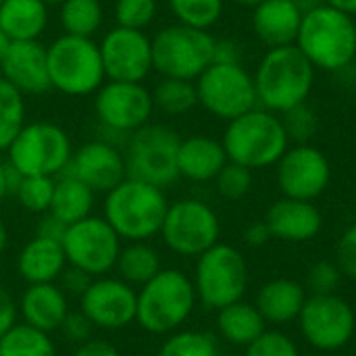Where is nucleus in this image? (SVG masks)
<instances>
[{
	"instance_id": "nucleus-1",
	"label": "nucleus",
	"mask_w": 356,
	"mask_h": 356,
	"mask_svg": "<svg viewBox=\"0 0 356 356\" xmlns=\"http://www.w3.org/2000/svg\"><path fill=\"white\" fill-rule=\"evenodd\" d=\"M315 71L296 46L269 48L252 75L259 106L284 115L307 102L315 86Z\"/></svg>"
},
{
	"instance_id": "nucleus-2",
	"label": "nucleus",
	"mask_w": 356,
	"mask_h": 356,
	"mask_svg": "<svg viewBox=\"0 0 356 356\" xmlns=\"http://www.w3.org/2000/svg\"><path fill=\"white\" fill-rule=\"evenodd\" d=\"M169 211L165 190L125 177L117 188L104 194V219L121 240L148 242L161 234Z\"/></svg>"
},
{
	"instance_id": "nucleus-3",
	"label": "nucleus",
	"mask_w": 356,
	"mask_h": 356,
	"mask_svg": "<svg viewBox=\"0 0 356 356\" xmlns=\"http://www.w3.org/2000/svg\"><path fill=\"white\" fill-rule=\"evenodd\" d=\"M294 46L315 69L342 73L356 58L355 17L323 4L302 17Z\"/></svg>"
},
{
	"instance_id": "nucleus-4",
	"label": "nucleus",
	"mask_w": 356,
	"mask_h": 356,
	"mask_svg": "<svg viewBox=\"0 0 356 356\" xmlns=\"http://www.w3.org/2000/svg\"><path fill=\"white\" fill-rule=\"evenodd\" d=\"M221 144L227 161L238 163L250 171L277 165L290 148V140L280 115L261 106L227 121Z\"/></svg>"
},
{
	"instance_id": "nucleus-5",
	"label": "nucleus",
	"mask_w": 356,
	"mask_h": 356,
	"mask_svg": "<svg viewBox=\"0 0 356 356\" xmlns=\"http://www.w3.org/2000/svg\"><path fill=\"white\" fill-rule=\"evenodd\" d=\"M192 277L179 269H161L138 290L136 323L154 336H169L192 317L196 307Z\"/></svg>"
},
{
	"instance_id": "nucleus-6",
	"label": "nucleus",
	"mask_w": 356,
	"mask_h": 356,
	"mask_svg": "<svg viewBox=\"0 0 356 356\" xmlns=\"http://www.w3.org/2000/svg\"><path fill=\"white\" fill-rule=\"evenodd\" d=\"M48 48L50 86L67 96H90L106 81L98 42L94 38L58 35Z\"/></svg>"
},
{
	"instance_id": "nucleus-7",
	"label": "nucleus",
	"mask_w": 356,
	"mask_h": 356,
	"mask_svg": "<svg viewBox=\"0 0 356 356\" xmlns=\"http://www.w3.org/2000/svg\"><path fill=\"white\" fill-rule=\"evenodd\" d=\"M73 156L71 138L50 121L25 123L6 148V163L23 177L63 175Z\"/></svg>"
},
{
	"instance_id": "nucleus-8",
	"label": "nucleus",
	"mask_w": 356,
	"mask_h": 356,
	"mask_svg": "<svg viewBox=\"0 0 356 356\" xmlns=\"http://www.w3.org/2000/svg\"><path fill=\"white\" fill-rule=\"evenodd\" d=\"M198 302L209 311H221L244 298L248 288V265L232 244H215L196 259L192 277Z\"/></svg>"
},
{
	"instance_id": "nucleus-9",
	"label": "nucleus",
	"mask_w": 356,
	"mask_h": 356,
	"mask_svg": "<svg viewBox=\"0 0 356 356\" xmlns=\"http://www.w3.org/2000/svg\"><path fill=\"white\" fill-rule=\"evenodd\" d=\"M152 67L163 77L196 81L213 65L215 38L181 23L159 29L152 38Z\"/></svg>"
},
{
	"instance_id": "nucleus-10",
	"label": "nucleus",
	"mask_w": 356,
	"mask_h": 356,
	"mask_svg": "<svg viewBox=\"0 0 356 356\" xmlns=\"http://www.w3.org/2000/svg\"><path fill=\"white\" fill-rule=\"evenodd\" d=\"M181 138L175 129L148 123L134 131L127 140L125 169L127 177L152 184L161 190L173 186L179 179L177 171V152H179Z\"/></svg>"
},
{
	"instance_id": "nucleus-11",
	"label": "nucleus",
	"mask_w": 356,
	"mask_h": 356,
	"mask_svg": "<svg viewBox=\"0 0 356 356\" xmlns=\"http://www.w3.org/2000/svg\"><path fill=\"white\" fill-rule=\"evenodd\" d=\"M159 236L171 252L198 259L202 252L219 244L221 223L207 202L198 198H184L169 204Z\"/></svg>"
},
{
	"instance_id": "nucleus-12",
	"label": "nucleus",
	"mask_w": 356,
	"mask_h": 356,
	"mask_svg": "<svg viewBox=\"0 0 356 356\" xmlns=\"http://www.w3.org/2000/svg\"><path fill=\"white\" fill-rule=\"evenodd\" d=\"M194 83L198 104L217 119L232 121L259 106L254 77L242 65L213 63Z\"/></svg>"
},
{
	"instance_id": "nucleus-13",
	"label": "nucleus",
	"mask_w": 356,
	"mask_h": 356,
	"mask_svg": "<svg viewBox=\"0 0 356 356\" xmlns=\"http://www.w3.org/2000/svg\"><path fill=\"white\" fill-rule=\"evenodd\" d=\"M60 244L67 265L83 271L92 280L111 273L121 252V238L104 217L94 215L69 225Z\"/></svg>"
},
{
	"instance_id": "nucleus-14",
	"label": "nucleus",
	"mask_w": 356,
	"mask_h": 356,
	"mask_svg": "<svg viewBox=\"0 0 356 356\" xmlns=\"http://www.w3.org/2000/svg\"><path fill=\"white\" fill-rule=\"evenodd\" d=\"M298 327L313 348L334 353L355 336V309L338 294H311L298 315Z\"/></svg>"
},
{
	"instance_id": "nucleus-15",
	"label": "nucleus",
	"mask_w": 356,
	"mask_h": 356,
	"mask_svg": "<svg viewBox=\"0 0 356 356\" xmlns=\"http://www.w3.org/2000/svg\"><path fill=\"white\" fill-rule=\"evenodd\" d=\"M152 111V92L144 83L104 81L94 94V113L100 125L115 134L131 136L150 123Z\"/></svg>"
},
{
	"instance_id": "nucleus-16",
	"label": "nucleus",
	"mask_w": 356,
	"mask_h": 356,
	"mask_svg": "<svg viewBox=\"0 0 356 356\" xmlns=\"http://www.w3.org/2000/svg\"><path fill=\"white\" fill-rule=\"evenodd\" d=\"M277 186L284 198L309 200L319 198L332 181V165L325 152L313 144H294L275 165Z\"/></svg>"
},
{
	"instance_id": "nucleus-17",
	"label": "nucleus",
	"mask_w": 356,
	"mask_h": 356,
	"mask_svg": "<svg viewBox=\"0 0 356 356\" xmlns=\"http://www.w3.org/2000/svg\"><path fill=\"white\" fill-rule=\"evenodd\" d=\"M79 311L98 330H123L136 321L138 290L119 277H94L79 296Z\"/></svg>"
},
{
	"instance_id": "nucleus-18",
	"label": "nucleus",
	"mask_w": 356,
	"mask_h": 356,
	"mask_svg": "<svg viewBox=\"0 0 356 356\" xmlns=\"http://www.w3.org/2000/svg\"><path fill=\"white\" fill-rule=\"evenodd\" d=\"M98 48L108 81L144 83L150 71H154L152 42L144 31L117 25L104 33Z\"/></svg>"
},
{
	"instance_id": "nucleus-19",
	"label": "nucleus",
	"mask_w": 356,
	"mask_h": 356,
	"mask_svg": "<svg viewBox=\"0 0 356 356\" xmlns=\"http://www.w3.org/2000/svg\"><path fill=\"white\" fill-rule=\"evenodd\" d=\"M65 173L77 177L96 194H108L127 177L125 156L113 142L90 140L77 150H73Z\"/></svg>"
},
{
	"instance_id": "nucleus-20",
	"label": "nucleus",
	"mask_w": 356,
	"mask_h": 356,
	"mask_svg": "<svg viewBox=\"0 0 356 356\" xmlns=\"http://www.w3.org/2000/svg\"><path fill=\"white\" fill-rule=\"evenodd\" d=\"M0 77L23 96L48 92L52 88L48 73V48L40 40L13 42L0 63Z\"/></svg>"
},
{
	"instance_id": "nucleus-21",
	"label": "nucleus",
	"mask_w": 356,
	"mask_h": 356,
	"mask_svg": "<svg viewBox=\"0 0 356 356\" xmlns=\"http://www.w3.org/2000/svg\"><path fill=\"white\" fill-rule=\"evenodd\" d=\"M263 221L271 236L284 242H309L323 227L321 211L313 202L296 198H280L273 202Z\"/></svg>"
},
{
	"instance_id": "nucleus-22",
	"label": "nucleus",
	"mask_w": 356,
	"mask_h": 356,
	"mask_svg": "<svg viewBox=\"0 0 356 356\" xmlns=\"http://www.w3.org/2000/svg\"><path fill=\"white\" fill-rule=\"evenodd\" d=\"M302 17L294 0H263L252 8V31L269 48L294 46Z\"/></svg>"
},
{
	"instance_id": "nucleus-23",
	"label": "nucleus",
	"mask_w": 356,
	"mask_h": 356,
	"mask_svg": "<svg viewBox=\"0 0 356 356\" xmlns=\"http://www.w3.org/2000/svg\"><path fill=\"white\" fill-rule=\"evenodd\" d=\"M69 311L71 309H69L67 294L60 290L58 284L27 286V290L19 300L21 321L46 334L58 332Z\"/></svg>"
},
{
	"instance_id": "nucleus-24",
	"label": "nucleus",
	"mask_w": 356,
	"mask_h": 356,
	"mask_svg": "<svg viewBox=\"0 0 356 356\" xmlns=\"http://www.w3.org/2000/svg\"><path fill=\"white\" fill-rule=\"evenodd\" d=\"M225 163H227V154L221 140L209 136H190L184 138L179 144L177 171L179 177L188 181L194 184L215 181V177L225 167Z\"/></svg>"
},
{
	"instance_id": "nucleus-25",
	"label": "nucleus",
	"mask_w": 356,
	"mask_h": 356,
	"mask_svg": "<svg viewBox=\"0 0 356 356\" xmlns=\"http://www.w3.org/2000/svg\"><path fill=\"white\" fill-rule=\"evenodd\" d=\"M67 269V257L58 240L33 236L17 257V271L27 286L56 284Z\"/></svg>"
},
{
	"instance_id": "nucleus-26",
	"label": "nucleus",
	"mask_w": 356,
	"mask_h": 356,
	"mask_svg": "<svg viewBox=\"0 0 356 356\" xmlns=\"http://www.w3.org/2000/svg\"><path fill=\"white\" fill-rule=\"evenodd\" d=\"M309 298L307 288L288 277H277L267 284L257 294L254 307L259 309L265 323L271 325H286L292 321H298V315Z\"/></svg>"
},
{
	"instance_id": "nucleus-27",
	"label": "nucleus",
	"mask_w": 356,
	"mask_h": 356,
	"mask_svg": "<svg viewBox=\"0 0 356 356\" xmlns=\"http://www.w3.org/2000/svg\"><path fill=\"white\" fill-rule=\"evenodd\" d=\"M48 25V4L42 0H4L0 4V29L10 42L40 40Z\"/></svg>"
},
{
	"instance_id": "nucleus-28",
	"label": "nucleus",
	"mask_w": 356,
	"mask_h": 356,
	"mask_svg": "<svg viewBox=\"0 0 356 356\" xmlns=\"http://www.w3.org/2000/svg\"><path fill=\"white\" fill-rule=\"evenodd\" d=\"M265 330L267 323L261 317L259 309L244 300L217 311V332L232 346L248 348Z\"/></svg>"
},
{
	"instance_id": "nucleus-29",
	"label": "nucleus",
	"mask_w": 356,
	"mask_h": 356,
	"mask_svg": "<svg viewBox=\"0 0 356 356\" xmlns=\"http://www.w3.org/2000/svg\"><path fill=\"white\" fill-rule=\"evenodd\" d=\"M96 192L90 190L83 181L77 177L63 173L54 181V194L50 202V215H54L58 221H63L67 227L90 217L94 209Z\"/></svg>"
},
{
	"instance_id": "nucleus-30",
	"label": "nucleus",
	"mask_w": 356,
	"mask_h": 356,
	"mask_svg": "<svg viewBox=\"0 0 356 356\" xmlns=\"http://www.w3.org/2000/svg\"><path fill=\"white\" fill-rule=\"evenodd\" d=\"M117 277L134 288H142L148 284L156 273H161V254L154 246L148 242H129L127 246H121L119 259H117Z\"/></svg>"
},
{
	"instance_id": "nucleus-31",
	"label": "nucleus",
	"mask_w": 356,
	"mask_h": 356,
	"mask_svg": "<svg viewBox=\"0 0 356 356\" xmlns=\"http://www.w3.org/2000/svg\"><path fill=\"white\" fill-rule=\"evenodd\" d=\"M58 8V21L67 35L94 38L102 27L104 6L100 0H65Z\"/></svg>"
},
{
	"instance_id": "nucleus-32",
	"label": "nucleus",
	"mask_w": 356,
	"mask_h": 356,
	"mask_svg": "<svg viewBox=\"0 0 356 356\" xmlns=\"http://www.w3.org/2000/svg\"><path fill=\"white\" fill-rule=\"evenodd\" d=\"M152 102H154V108L163 111L165 115H171V117L188 115L194 106H198L196 83L188 79L163 77L159 86L152 90Z\"/></svg>"
},
{
	"instance_id": "nucleus-33",
	"label": "nucleus",
	"mask_w": 356,
	"mask_h": 356,
	"mask_svg": "<svg viewBox=\"0 0 356 356\" xmlns=\"http://www.w3.org/2000/svg\"><path fill=\"white\" fill-rule=\"evenodd\" d=\"M0 356H56L50 334L19 321L0 338Z\"/></svg>"
},
{
	"instance_id": "nucleus-34",
	"label": "nucleus",
	"mask_w": 356,
	"mask_h": 356,
	"mask_svg": "<svg viewBox=\"0 0 356 356\" xmlns=\"http://www.w3.org/2000/svg\"><path fill=\"white\" fill-rule=\"evenodd\" d=\"M25 125V100L6 79L0 77V152H6L10 142Z\"/></svg>"
},
{
	"instance_id": "nucleus-35",
	"label": "nucleus",
	"mask_w": 356,
	"mask_h": 356,
	"mask_svg": "<svg viewBox=\"0 0 356 356\" xmlns=\"http://www.w3.org/2000/svg\"><path fill=\"white\" fill-rule=\"evenodd\" d=\"M156 356H221L217 338L209 332L177 330L167 336Z\"/></svg>"
},
{
	"instance_id": "nucleus-36",
	"label": "nucleus",
	"mask_w": 356,
	"mask_h": 356,
	"mask_svg": "<svg viewBox=\"0 0 356 356\" xmlns=\"http://www.w3.org/2000/svg\"><path fill=\"white\" fill-rule=\"evenodd\" d=\"M177 23L209 31L223 15L225 0H167Z\"/></svg>"
},
{
	"instance_id": "nucleus-37",
	"label": "nucleus",
	"mask_w": 356,
	"mask_h": 356,
	"mask_svg": "<svg viewBox=\"0 0 356 356\" xmlns=\"http://www.w3.org/2000/svg\"><path fill=\"white\" fill-rule=\"evenodd\" d=\"M54 177H44V175H33V177H23L15 196L19 204L33 215H44L50 211L52 194H54Z\"/></svg>"
},
{
	"instance_id": "nucleus-38",
	"label": "nucleus",
	"mask_w": 356,
	"mask_h": 356,
	"mask_svg": "<svg viewBox=\"0 0 356 356\" xmlns=\"http://www.w3.org/2000/svg\"><path fill=\"white\" fill-rule=\"evenodd\" d=\"M280 119L288 140L294 144H309L319 129V117L307 102L286 111Z\"/></svg>"
},
{
	"instance_id": "nucleus-39",
	"label": "nucleus",
	"mask_w": 356,
	"mask_h": 356,
	"mask_svg": "<svg viewBox=\"0 0 356 356\" xmlns=\"http://www.w3.org/2000/svg\"><path fill=\"white\" fill-rule=\"evenodd\" d=\"M156 0H115V21L119 27L144 31L156 17Z\"/></svg>"
},
{
	"instance_id": "nucleus-40",
	"label": "nucleus",
	"mask_w": 356,
	"mask_h": 356,
	"mask_svg": "<svg viewBox=\"0 0 356 356\" xmlns=\"http://www.w3.org/2000/svg\"><path fill=\"white\" fill-rule=\"evenodd\" d=\"M215 186L225 200H240L252 190V171L238 163L227 161L225 167L215 177Z\"/></svg>"
},
{
	"instance_id": "nucleus-41",
	"label": "nucleus",
	"mask_w": 356,
	"mask_h": 356,
	"mask_svg": "<svg viewBox=\"0 0 356 356\" xmlns=\"http://www.w3.org/2000/svg\"><path fill=\"white\" fill-rule=\"evenodd\" d=\"M244 356H300L296 342L277 330H265L248 348Z\"/></svg>"
},
{
	"instance_id": "nucleus-42",
	"label": "nucleus",
	"mask_w": 356,
	"mask_h": 356,
	"mask_svg": "<svg viewBox=\"0 0 356 356\" xmlns=\"http://www.w3.org/2000/svg\"><path fill=\"white\" fill-rule=\"evenodd\" d=\"M344 275L336 261H319L307 273V288L311 294H336Z\"/></svg>"
},
{
	"instance_id": "nucleus-43",
	"label": "nucleus",
	"mask_w": 356,
	"mask_h": 356,
	"mask_svg": "<svg viewBox=\"0 0 356 356\" xmlns=\"http://www.w3.org/2000/svg\"><path fill=\"white\" fill-rule=\"evenodd\" d=\"M336 265L344 277L356 280V223L340 236L336 244Z\"/></svg>"
},
{
	"instance_id": "nucleus-44",
	"label": "nucleus",
	"mask_w": 356,
	"mask_h": 356,
	"mask_svg": "<svg viewBox=\"0 0 356 356\" xmlns=\"http://www.w3.org/2000/svg\"><path fill=\"white\" fill-rule=\"evenodd\" d=\"M96 327L90 323V319L81 313V311H77V313H73V311H69V315L65 317V321H63V325H60V334L69 340V342H73V344H83V342H88L90 338H92V332H94Z\"/></svg>"
},
{
	"instance_id": "nucleus-45",
	"label": "nucleus",
	"mask_w": 356,
	"mask_h": 356,
	"mask_svg": "<svg viewBox=\"0 0 356 356\" xmlns=\"http://www.w3.org/2000/svg\"><path fill=\"white\" fill-rule=\"evenodd\" d=\"M19 323V302L13 294L0 286V338L6 336Z\"/></svg>"
},
{
	"instance_id": "nucleus-46",
	"label": "nucleus",
	"mask_w": 356,
	"mask_h": 356,
	"mask_svg": "<svg viewBox=\"0 0 356 356\" xmlns=\"http://www.w3.org/2000/svg\"><path fill=\"white\" fill-rule=\"evenodd\" d=\"M90 282H92V277L90 275H86L83 271H79V269H75V267H69L67 265V269L63 271V275L58 277V286H60V290L69 296V294H75V296H81L83 292H86V288L90 286Z\"/></svg>"
},
{
	"instance_id": "nucleus-47",
	"label": "nucleus",
	"mask_w": 356,
	"mask_h": 356,
	"mask_svg": "<svg viewBox=\"0 0 356 356\" xmlns=\"http://www.w3.org/2000/svg\"><path fill=\"white\" fill-rule=\"evenodd\" d=\"M213 63L219 65H242V50L234 40H215Z\"/></svg>"
},
{
	"instance_id": "nucleus-48",
	"label": "nucleus",
	"mask_w": 356,
	"mask_h": 356,
	"mask_svg": "<svg viewBox=\"0 0 356 356\" xmlns=\"http://www.w3.org/2000/svg\"><path fill=\"white\" fill-rule=\"evenodd\" d=\"M21 179H23V175L19 171H15L4 159H0V202L6 196H15Z\"/></svg>"
},
{
	"instance_id": "nucleus-49",
	"label": "nucleus",
	"mask_w": 356,
	"mask_h": 356,
	"mask_svg": "<svg viewBox=\"0 0 356 356\" xmlns=\"http://www.w3.org/2000/svg\"><path fill=\"white\" fill-rule=\"evenodd\" d=\"M73 356H121V355H119V350H117L111 342L90 338L88 342H83V344H79V346L75 348Z\"/></svg>"
},
{
	"instance_id": "nucleus-50",
	"label": "nucleus",
	"mask_w": 356,
	"mask_h": 356,
	"mask_svg": "<svg viewBox=\"0 0 356 356\" xmlns=\"http://www.w3.org/2000/svg\"><path fill=\"white\" fill-rule=\"evenodd\" d=\"M65 229H67V225L63 223V221H58L54 215H50V213H44L42 215V219H40V223H38V229H35V236H40V238H50V240H63V236H65Z\"/></svg>"
},
{
	"instance_id": "nucleus-51",
	"label": "nucleus",
	"mask_w": 356,
	"mask_h": 356,
	"mask_svg": "<svg viewBox=\"0 0 356 356\" xmlns=\"http://www.w3.org/2000/svg\"><path fill=\"white\" fill-rule=\"evenodd\" d=\"M271 238H273V236H271V232H269V227H267L265 221H254V223H250V225L246 227V232H244V242H246L248 246H252V248L265 246Z\"/></svg>"
},
{
	"instance_id": "nucleus-52",
	"label": "nucleus",
	"mask_w": 356,
	"mask_h": 356,
	"mask_svg": "<svg viewBox=\"0 0 356 356\" xmlns=\"http://www.w3.org/2000/svg\"><path fill=\"white\" fill-rule=\"evenodd\" d=\"M325 4L350 15V17H356V0H323Z\"/></svg>"
},
{
	"instance_id": "nucleus-53",
	"label": "nucleus",
	"mask_w": 356,
	"mask_h": 356,
	"mask_svg": "<svg viewBox=\"0 0 356 356\" xmlns=\"http://www.w3.org/2000/svg\"><path fill=\"white\" fill-rule=\"evenodd\" d=\"M294 4L298 6V10H300L302 15H307V13H311V10H315V8L323 6L325 2H323V0H294Z\"/></svg>"
},
{
	"instance_id": "nucleus-54",
	"label": "nucleus",
	"mask_w": 356,
	"mask_h": 356,
	"mask_svg": "<svg viewBox=\"0 0 356 356\" xmlns=\"http://www.w3.org/2000/svg\"><path fill=\"white\" fill-rule=\"evenodd\" d=\"M10 40H8V35L0 29V63L4 60V56H6V52H8V48H10Z\"/></svg>"
},
{
	"instance_id": "nucleus-55",
	"label": "nucleus",
	"mask_w": 356,
	"mask_h": 356,
	"mask_svg": "<svg viewBox=\"0 0 356 356\" xmlns=\"http://www.w3.org/2000/svg\"><path fill=\"white\" fill-rule=\"evenodd\" d=\"M6 246H8V232H6V225L0 221V254L6 250Z\"/></svg>"
},
{
	"instance_id": "nucleus-56",
	"label": "nucleus",
	"mask_w": 356,
	"mask_h": 356,
	"mask_svg": "<svg viewBox=\"0 0 356 356\" xmlns=\"http://www.w3.org/2000/svg\"><path fill=\"white\" fill-rule=\"evenodd\" d=\"M236 4H240V6H246V8H254V6H259L263 0H234Z\"/></svg>"
},
{
	"instance_id": "nucleus-57",
	"label": "nucleus",
	"mask_w": 356,
	"mask_h": 356,
	"mask_svg": "<svg viewBox=\"0 0 356 356\" xmlns=\"http://www.w3.org/2000/svg\"><path fill=\"white\" fill-rule=\"evenodd\" d=\"M42 2H44V4H48V6H54V4L58 6V4H63L65 0H42Z\"/></svg>"
},
{
	"instance_id": "nucleus-58",
	"label": "nucleus",
	"mask_w": 356,
	"mask_h": 356,
	"mask_svg": "<svg viewBox=\"0 0 356 356\" xmlns=\"http://www.w3.org/2000/svg\"><path fill=\"white\" fill-rule=\"evenodd\" d=\"M221 356H236V355H221Z\"/></svg>"
},
{
	"instance_id": "nucleus-59",
	"label": "nucleus",
	"mask_w": 356,
	"mask_h": 356,
	"mask_svg": "<svg viewBox=\"0 0 356 356\" xmlns=\"http://www.w3.org/2000/svg\"><path fill=\"white\" fill-rule=\"evenodd\" d=\"M2 2H4V0H0V4H2Z\"/></svg>"
}]
</instances>
